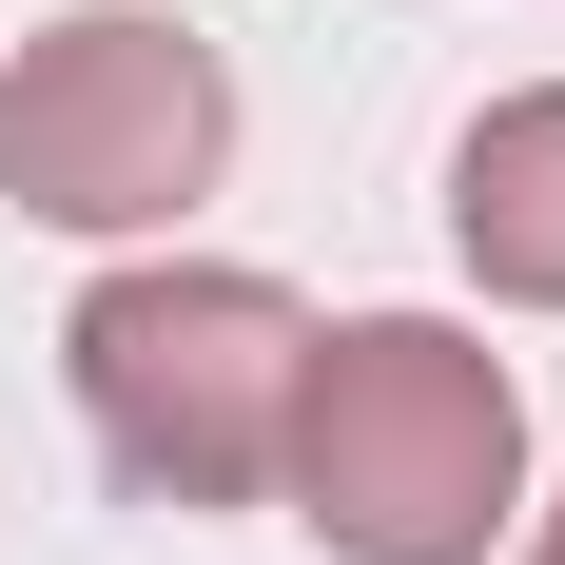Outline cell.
Listing matches in <instances>:
<instances>
[{
	"mask_svg": "<svg viewBox=\"0 0 565 565\" xmlns=\"http://www.w3.org/2000/svg\"><path fill=\"white\" fill-rule=\"evenodd\" d=\"M449 254L508 312H565V78H526L449 137Z\"/></svg>",
	"mask_w": 565,
	"mask_h": 565,
	"instance_id": "4",
	"label": "cell"
},
{
	"mask_svg": "<svg viewBox=\"0 0 565 565\" xmlns=\"http://www.w3.org/2000/svg\"><path fill=\"white\" fill-rule=\"evenodd\" d=\"M274 488H292V526L332 565H488L526 526V391H508V351L449 332V312L312 332Z\"/></svg>",
	"mask_w": 565,
	"mask_h": 565,
	"instance_id": "1",
	"label": "cell"
},
{
	"mask_svg": "<svg viewBox=\"0 0 565 565\" xmlns=\"http://www.w3.org/2000/svg\"><path fill=\"white\" fill-rule=\"evenodd\" d=\"M526 565H565V508H546V526H526Z\"/></svg>",
	"mask_w": 565,
	"mask_h": 565,
	"instance_id": "5",
	"label": "cell"
},
{
	"mask_svg": "<svg viewBox=\"0 0 565 565\" xmlns=\"http://www.w3.org/2000/svg\"><path fill=\"white\" fill-rule=\"evenodd\" d=\"M58 371H78V429H98L117 488L157 508H254L292 449V371H312V312L234 254H137L58 312Z\"/></svg>",
	"mask_w": 565,
	"mask_h": 565,
	"instance_id": "2",
	"label": "cell"
},
{
	"mask_svg": "<svg viewBox=\"0 0 565 565\" xmlns=\"http://www.w3.org/2000/svg\"><path fill=\"white\" fill-rule=\"evenodd\" d=\"M234 175V78L157 0H78L58 40L0 58V195L40 234H175Z\"/></svg>",
	"mask_w": 565,
	"mask_h": 565,
	"instance_id": "3",
	"label": "cell"
}]
</instances>
